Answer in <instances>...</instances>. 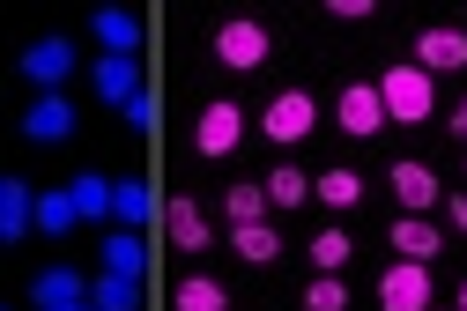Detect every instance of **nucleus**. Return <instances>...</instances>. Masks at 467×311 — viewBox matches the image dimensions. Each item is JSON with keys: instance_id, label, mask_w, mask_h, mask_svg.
I'll return each mask as SVG.
<instances>
[{"instance_id": "1a4fd4ad", "label": "nucleus", "mask_w": 467, "mask_h": 311, "mask_svg": "<svg viewBox=\"0 0 467 311\" xmlns=\"http://www.w3.org/2000/svg\"><path fill=\"white\" fill-rule=\"evenodd\" d=\"M416 67L423 75H460L467 67V30H423L416 37Z\"/></svg>"}, {"instance_id": "bb28decb", "label": "nucleus", "mask_w": 467, "mask_h": 311, "mask_svg": "<svg viewBox=\"0 0 467 311\" xmlns=\"http://www.w3.org/2000/svg\"><path fill=\"white\" fill-rule=\"evenodd\" d=\"M348 253H357V244H348L341 230H319V237H312V267H319V275H341Z\"/></svg>"}, {"instance_id": "473e14b6", "label": "nucleus", "mask_w": 467, "mask_h": 311, "mask_svg": "<svg viewBox=\"0 0 467 311\" xmlns=\"http://www.w3.org/2000/svg\"><path fill=\"white\" fill-rule=\"evenodd\" d=\"M60 311H97V304H89V296H82V304H60Z\"/></svg>"}, {"instance_id": "dca6fc26", "label": "nucleus", "mask_w": 467, "mask_h": 311, "mask_svg": "<svg viewBox=\"0 0 467 311\" xmlns=\"http://www.w3.org/2000/svg\"><path fill=\"white\" fill-rule=\"evenodd\" d=\"M149 215H156L149 178H119V185H111V223H119V230H141Z\"/></svg>"}, {"instance_id": "a211bd4d", "label": "nucleus", "mask_w": 467, "mask_h": 311, "mask_svg": "<svg viewBox=\"0 0 467 311\" xmlns=\"http://www.w3.org/2000/svg\"><path fill=\"white\" fill-rule=\"evenodd\" d=\"M30 223H37V193H30L23 178H8V193H0V237L16 244V237H23Z\"/></svg>"}, {"instance_id": "f03ea898", "label": "nucleus", "mask_w": 467, "mask_h": 311, "mask_svg": "<svg viewBox=\"0 0 467 311\" xmlns=\"http://www.w3.org/2000/svg\"><path fill=\"white\" fill-rule=\"evenodd\" d=\"M260 127H267V141H282V149L305 141V134L319 127V97H312V89H282V97L260 111Z\"/></svg>"}, {"instance_id": "6e6552de", "label": "nucleus", "mask_w": 467, "mask_h": 311, "mask_svg": "<svg viewBox=\"0 0 467 311\" xmlns=\"http://www.w3.org/2000/svg\"><path fill=\"white\" fill-rule=\"evenodd\" d=\"M163 230H171L179 253H208V237H215V230H208V208H201L193 193H179V201L163 208Z\"/></svg>"}, {"instance_id": "c85d7f7f", "label": "nucleus", "mask_w": 467, "mask_h": 311, "mask_svg": "<svg viewBox=\"0 0 467 311\" xmlns=\"http://www.w3.org/2000/svg\"><path fill=\"white\" fill-rule=\"evenodd\" d=\"M127 127H134V134H156V89H141V97L127 104Z\"/></svg>"}, {"instance_id": "2eb2a0df", "label": "nucleus", "mask_w": 467, "mask_h": 311, "mask_svg": "<svg viewBox=\"0 0 467 311\" xmlns=\"http://www.w3.org/2000/svg\"><path fill=\"white\" fill-rule=\"evenodd\" d=\"M104 275H127V282L149 275V244H141V230H111V237H104Z\"/></svg>"}, {"instance_id": "f704fd0d", "label": "nucleus", "mask_w": 467, "mask_h": 311, "mask_svg": "<svg viewBox=\"0 0 467 311\" xmlns=\"http://www.w3.org/2000/svg\"><path fill=\"white\" fill-rule=\"evenodd\" d=\"M0 311H8V304H0Z\"/></svg>"}, {"instance_id": "aec40b11", "label": "nucleus", "mask_w": 467, "mask_h": 311, "mask_svg": "<svg viewBox=\"0 0 467 311\" xmlns=\"http://www.w3.org/2000/svg\"><path fill=\"white\" fill-rule=\"evenodd\" d=\"M230 244H238V260H253V267H275V260H282V237H275L267 223H238Z\"/></svg>"}, {"instance_id": "ddd939ff", "label": "nucleus", "mask_w": 467, "mask_h": 311, "mask_svg": "<svg viewBox=\"0 0 467 311\" xmlns=\"http://www.w3.org/2000/svg\"><path fill=\"white\" fill-rule=\"evenodd\" d=\"M89 82H97V97H104V104H119V111L141 97V67H134V59H111V52L89 67Z\"/></svg>"}, {"instance_id": "a878e982", "label": "nucleus", "mask_w": 467, "mask_h": 311, "mask_svg": "<svg viewBox=\"0 0 467 311\" xmlns=\"http://www.w3.org/2000/svg\"><path fill=\"white\" fill-rule=\"evenodd\" d=\"M223 215H230V230H238V223H267V185H230Z\"/></svg>"}, {"instance_id": "6ab92c4d", "label": "nucleus", "mask_w": 467, "mask_h": 311, "mask_svg": "<svg viewBox=\"0 0 467 311\" xmlns=\"http://www.w3.org/2000/svg\"><path fill=\"white\" fill-rule=\"evenodd\" d=\"M312 201H327L334 215H348V208L364 201V178H357V171H319V178H312Z\"/></svg>"}, {"instance_id": "9b49d317", "label": "nucleus", "mask_w": 467, "mask_h": 311, "mask_svg": "<svg viewBox=\"0 0 467 311\" xmlns=\"http://www.w3.org/2000/svg\"><path fill=\"white\" fill-rule=\"evenodd\" d=\"M89 30H97V45H104L111 59H134V52H141V16H127V8H97Z\"/></svg>"}, {"instance_id": "423d86ee", "label": "nucleus", "mask_w": 467, "mask_h": 311, "mask_svg": "<svg viewBox=\"0 0 467 311\" xmlns=\"http://www.w3.org/2000/svg\"><path fill=\"white\" fill-rule=\"evenodd\" d=\"M23 75H30L45 97H60V82L75 75V37H37V45L23 52Z\"/></svg>"}, {"instance_id": "2f4dec72", "label": "nucleus", "mask_w": 467, "mask_h": 311, "mask_svg": "<svg viewBox=\"0 0 467 311\" xmlns=\"http://www.w3.org/2000/svg\"><path fill=\"white\" fill-rule=\"evenodd\" d=\"M452 311H467V282H460V296H452Z\"/></svg>"}, {"instance_id": "f8f14e48", "label": "nucleus", "mask_w": 467, "mask_h": 311, "mask_svg": "<svg viewBox=\"0 0 467 311\" xmlns=\"http://www.w3.org/2000/svg\"><path fill=\"white\" fill-rule=\"evenodd\" d=\"M23 134L45 141V149H52V141H67V134H75V104H67V97H37V104L23 111Z\"/></svg>"}, {"instance_id": "9d476101", "label": "nucleus", "mask_w": 467, "mask_h": 311, "mask_svg": "<svg viewBox=\"0 0 467 311\" xmlns=\"http://www.w3.org/2000/svg\"><path fill=\"white\" fill-rule=\"evenodd\" d=\"M386 185L400 193V208H408V215H423V208H438V201H445L431 163H393V171H386Z\"/></svg>"}, {"instance_id": "cd10ccee", "label": "nucleus", "mask_w": 467, "mask_h": 311, "mask_svg": "<svg viewBox=\"0 0 467 311\" xmlns=\"http://www.w3.org/2000/svg\"><path fill=\"white\" fill-rule=\"evenodd\" d=\"M305 311H348V289H341V275H319V282L305 289Z\"/></svg>"}, {"instance_id": "b1692460", "label": "nucleus", "mask_w": 467, "mask_h": 311, "mask_svg": "<svg viewBox=\"0 0 467 311\" xmlns=\"http://www.w3.org/2000/svg\"><path fill=\"white\" fill-rule=\"evenodd\" d=\"M305 201H312V178H305L297 163L267 171V208H305Z\"/></svg>"}, {"instance_id": "412c9836", "label": "nucleus", "mask_w": 467, "mask_h": 311, "mask_svg": "<svg viewBox=\"0 0 467 311\" xmlns=\"http://www.w3.org/2000/svg\"><path fill=\"white\" fill-rule=\"evenodd\" d=\"M171 311H230V289H223V282H208V275H186V282H179V296H171Z\"/></svg>"}, {"instance_id": "7c9ffc66", "label": "nucleus", "mask_w": 467, "mask_h": 311, "mask_svg": "<svg viewBox=\"0 0 467 311\" xmlns=\"http://www.w3.org/2000/svg\"><path fill=\"white\" fill-rule=\"evenodd\" d=\"M452 134H460V141H467V97H460V104H452Z\"/></svg>"}, {"instance_id": "5701e85b", "label": "nucleus", "mask_w": 467, "mask_h": 311, "mask_svg": "<svg viewBox=\"0 0 467 311\" xmlns=\"http://www.w3.org/2000/svg\"><path fill=\"white\" fill-rule=\"evenodd\" d=\"M89 304H97V311H141V282H127V275H97V282H89Z\"/></svg>"}, {"instance_id": "f257e3e1", "label": "nucleus", "mask_w": 467, "mask_h": 311, "mask_svg": "<svg viewBox=\"0 0 467 311\" xmlns=\"http://www.w3.org/2000/svg\"><path fill=\"white\" fill-rule=\"evenodd\" d=\"M379 104H386V119H400V127H423V119L438 111V75H423V67H386V75H379Z\"/></svg>"}, {"instance_id": "4468645a", "label": "nucleus", "mask_w": 467, "mask_h": 311, "mask_svg": "<svg viewBox=\"0 0 467 311\" xmlns=\"http://www.w3.org/2000/svg\"><path fill=\"white\" fill-rule=\"evenodd\" d=\"M82 296H89V282H82L75 267H45V275L30 282V304H37V311H60V304H82Z\"/></svg>"}, {"instance_id": "7ed1b4c3", "label": "nucleus", "mask_w": 467, "mask_h": 311, "mask_svg": "<svg viewBox=\"0 0 467 311\" xmlns=\"http://www.w3.org/2000/svg\"><path fill=\"white\" fill-rule=\"evenodd\" d=\"M215 59H223V67H238V75L267 67V23H253V16H230V23L215 30Z\"/></svg>"}, {"instance_id": "0eeeda50", "label": "nucleus", "mask_w": 467, "mask_h": 311, "mask_svg": "<svg viewBox=\"0 0 467 311\" xmlns=\"http://www.w3.org/2000/svg\"><path fill=\"white\" fill-rule=\"evenodd\" d=\"M238 141H245V111L230 104V97H215V104L201 111V127H193V149H201V156H230Z\"/></svg>"}, {"instance_id": "72a5a7b5", "label": "nucleus", "mask_w": 467, "mask_h": 311, "mask_svg": "<svg viewBox=\"0 0 467 311\" xmlns=\"http://www.w3.org/2000/svg\"><path fill=\"white\" fill-rule=\"evenodd\" d=\"M0 193H8V178H0Z\"/></svg>"}, {"instance_id": "4be33fe9", "label": "nucleus", "mask_w": 467, "mask_h": 311, "mask_svg": "<svg viewBox=\"0 0 467 311\" xmlns=\"http://www.w3.org/2000/svg\"><path fill=\"white\" fill-rule=\"evenodd\" d=\"M67 193H75V215H82V223H104V215H111V178L82 171V178L67 185Z\"/></svg>"}, {"instance_id": "c756f323", "label": "nucleus", "mask_w": 467, "mask_h": 311, "mask_svg": "<svg viewBox=\"0 0 467 311\" xmlns=\"http://www.w3.org/2000/svg\"><path fill=\"white\" fill-rule=\"evenodd\" d=\"M445 223H452V230H467V201H460V193L445 201Z\"/></svg>"}, {"instance_id": "f3484780", "label": "nucleus", "mask_w": 467, "mask_h": 311, "mask_svg": "<svg viewBox=\"0 0 467 311\" xmlns=\"http://www.w3.org/2000/svg\"><path fill=\"white\" fill-rule=\"evenodd\" d=\"M393 253H400V260H423V267H431V260L445 253V237H438L423 215H400V223H393Z\"/></svg>"}, {"instance_id": "20e7f679", "label": "nucleus", "mask_w": 467, "mask_h": 311, "mask_svg": "<svg viewBox=\"0 0 467 311\" xmlns=\"http://www.w3.org/2000/svg\"><path fill=\"white\" fill-rule=\"evenodd\" d=\"M334 119H341V134H348V141H371V134H386L379 82H348V89L334 97Z\"/></svg>"}, {"instance_id": "39448f33", "label": "nucleus", "mask_w": 467, "mask_h": 311, "mask_svg": "<svg viewBox=\"0 0 467 311\" xmlns=\"http://www.w3.org/2000/svg\"><path fill=\"white\" fill-rule=\"evenodd\" d=\"M379 304L386 311H431V267L423 260H393L379 275Z\"/></svg>"}, {"instance_id": "393cba45", "label": "nucleus", "mask_w": 467, "mask_h": 311, "mask_svg": "<svg viewBox=\"0 0 467 311\" xmlns=\"http://www.w3.org/2000/svg\"><path fill=\"white\" fill-rule=\"evenodd\" d=\"M82 215H75V193H67V185H60V193H37V230L45 237H67Z\"/></svg>"}]
</instances>
